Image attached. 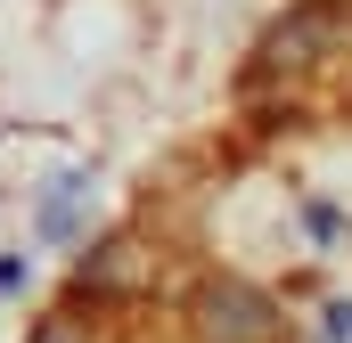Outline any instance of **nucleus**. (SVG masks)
<instances>
[{
    "mask_svg": "<svg viewBox=\"0 0 352 343\" xmlns=\"http://www.w3.org/2000/svg\"><path fill=\"white\" fill-rule=\"evenodd\" d=\"M197 343H278V311H270L254 286L213 278L197 294Z\"/></svg>",
    "mask_w": 352,
    "mask_h": 343,
    "instance_id": "nucleus-1",
    "label": "nucleus"
},
{
    "mask_svg": "<svg viewBox=\"0 0 352 343\" xmlns=\"http://www.w3.org/2000/svg\"><path fill=\"white\" fill-rule=\"evenodd\" d=\"M82 196H90L82 172H58V180H50V196H41V237H50V246H74V229H82Z\"/></svg>",
    "mask_w": 352,
    "mask_h": 343,
    "instance_id": "nucleus-2",
    "label": "nucleus"
},
{
    "mask_svg": "<svg viewBox=\"0 0 352 343\" xmlns=\"http://www.w3.org/2000/svg\"><path fill=\"white\" fill-rule=\"evenodd\" d=\"M328 343H352V311H328Z\"/></svg>",
    "mask_w": 352,
    "mask_h": 343,
    "instance_id": "nucleus-3",
    "label": "nucleus"
},
{
    "mask_svg": "<svg viewBox=\"0 0 352 343\" xmlns=\"http://www.w3.org/2000/svg\"><path fill=\"white\" fill-rule=\"evenodd\" d=\"M25 286V261H0V294H16Z\"/></svg>",
    "mask_w": 352,
    "mask_h": 343,
    "instance_id": "nucleus-4",
    "label": "nucleus"
},
{
    "mask_svg": "<svg viewBox=\"0 0 352 343\" xmlns=\"http://www.w3.org/2000/svg\"><path fill=\"white\" fill-rule=\"evenodd\" d=\"M33 343H74V327H66V319H50V327H41Z\"/></svg>",
    "mask_w": 352,
    "mask_h": 343,
    "instance_id": "nucleus-5",
    "label": "nucleus"
}]
</instances>
